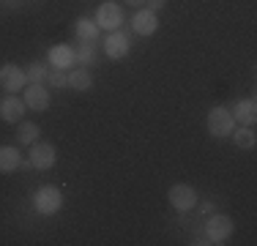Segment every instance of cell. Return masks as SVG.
I'll use <instances>...</instances> for the list:
<instances>
[{"label":"cell","mask_w":257,"mask_h":246,"mask_svg":"<svg viewBox=\"0 0 257 246\" xmlns=\"http://www.w3.org/2000/svg\"><path fill=\"white\" fill-rule=\"evenodd\" d=\"M33 205L39 213H44V216H52V213H58L60 208H63V194H60V189L55 186H39L33 194Z\"/></svg>","instance_id":"cell-1"},{"label":"cell","mask_w":257,"mask_h":246,"mask_svg":"<svg viewBox=\"0 0 257 246\" xmlns=\"http://www.w3.org/2000/svg\"><path fill=\"white\" fill-rule=\"evenodd\" d=\"M232 129H235V120H232V112L224 107H213L211 112H208V134L216 140H224L232 134Z\"/></svg>","instance_id":"cell-2"},{"label":"cell","mask_w":257,"mask_h":246,"mask_svg":"<svg viewBox=\"0 0 257 246\" xmlns=\"http://www.w3.org/2000/svg\"><path fill=\"white\" fill-rule=\"evenodd\" d=\"M205 232H208V241L211 243H224L232 235V219L224 216V213H208Z\"/></svg>","instance_id":"cell-3"},{"label":"cell","mask_w":257,"mask_h":246,"mask_svg":"<svg viewBox=\"0 0 257 246\" xmlns=\"http://www.w3.org/2000/svg\"><path fill=\"white\" fill-rule=\"evenodd\" d=\"M167 200H170V205L178 208V211H192V208L197 205V192H194V186H189V183H175V186H170Z\"/></svg>","instance_id":"cell-4"},{"label":"cell","mask_w":257,"mask_h":246,"mask_svg":"<svg viewBox=\"0 0 257 246\" xmlns=\"http://www.w3.org/2000/svg\"><path fill=\"white\" fill-rule=\"evenodd\" d=\"M28 162H30V167H36V170H50L55 164V148L50 143H39V140H36V143L30 145Z\"/></svg>","instance_id":"cell-5"},{"label":"cell","mask_w":257,"mask_h":246,"mask_svg":"<svg viewBox=\"0 0 257 246\" xmlns=\"http://www.w3.org/2000/svg\"><path fill=\"white\" fill-rule=\"evenodd\" d=\"M28 112L25 107V98H20L17 93H9L0 101V118L6 123H22V115Z\"/></svg>","instance_id":"cell-6"},{"label":"cell","mask_w":257,"mask_h":246,"mask_svg":"<svg viewBox=\"0 0 257 246\" xmlns=\"http://www.w3.org/2000/svg\"><path fill=\"white\" fill-rule=\"evenodd\" d=\"M25 85H28V79H25V71H22V69H17L14 63L0 66V88H3V90L17 93V90H22Z\"/></svg>","instance_id":"cell-7"},{"label":"cell","mask_w":257,"mask_h":246,"mask_svg":"<svg viewBox=\"0 0 257 246\" xmlns=\"http://www.w3.org/2000/svg\"><path fill=\"white\" fill-rule=\"evenodd\" d=\"M120 22H123V14H120V6H115V3H101L99 6V11H96V25L104 30H118L120 28Z\"/></svg>","instance_id":"cell-8"},{"label":"cell","mask_w":257,"mask_h":246,"mask_svg":"<svg viewBox=\"0 0 257 246\" xmlns=\"http://www.w3.org/2000/svg\"><path fill=\"white\" fill-rule=\"evenodd\" d=\"M22 98H25V107L33 109V112H44V109H50V90L44 88V82L41 85H28Z\"/></svg>","instance_id":"cell-9"},{"label":"cell","mask_w":257,"mask_h":246,"mask_svg":"<svg viewBox=\"0 0 257 246\" xmlns=\"http://www.w3.org/2000/svg\"><path fill=\"white\" fill-rule=\"evenodd\" d=\"M128 49H132V44H128V36H126V33H120V30L107 33V39H104V52H107L112 60L126 58Z\"/></svg>","instance_id":"cell-10"},{"label":"cell","mask_w":257,"mask_h":246,"mask_svg":"<svg viewBox=\"0 0 257 246\" xmlns=\"http://www.w3.org/2000/svg\"><path fill=\"white\" fill-rule=\"evenodd\" d=\"M132 28H134V33H140V36H154L156 30H159V17H156V11L140 9L137 14H134V20H132Z\"/></svg>","instance_id":"cell-11"},{"label":"cell","mask_w":257,"mask_h":246,"mask_svg":"<svg viewBox=\"0 0 257 246\" xmlns=\"http://www.w3.org/2000/svg\"><path fill=\"white\" fill-rule=\"evenodd\" d=\"M232 120L241 123V126H252V123L257 120L254 98H241V101H235V107H232Z\"/></svg>","instance_id":"cell-12"},{"label":"cell","mask_w":257,"mask_h":246,"mask_svg":"<svg viewBox=\"0 0 257 246\" xmlns=\"http://www.w3.org/2000/svg\"><path fill=\"white\" fill-rule=\"evenodd\" d=\"M232 143H235L241 151H254V145H257V134H254V129L252 126H241V129H232Z\"/></svg>","instance_id":"cell-13"},{"label":"cell","mask_w":257,"mask_h":246,"mask_svg":"<svg viewBox=\"0 0 257 246\" xmlns=\"http://www.w3.org/2000/svg\"><path fill=\"white\" fill-rule=\"evenodd\" d=\"M22 164V153L17 148H0V172H14Z\"/></svg>","instance_id":"cell-14"},{"label":"cell","mask_w":257,"mask_h":246,"mask_svg":"<svg viewBox=\"0 0 257 246\" xmlns=\"http://www.w3.org/2000/svg\"><path fill=\"white\" fill-rule=\"evenodd\" d=\"M50 60H52V66L55 69H69V66H74V49H69V47H52L50 49Z\"/></svg>","instance_id":"cell-15"},{"label":"cell","mask_w":257,"mask_h":246,"mask_svg":"<svg viewBox=\"0 0 257 246\" xmlns=\"http://www.w3.org/2000/svg\"><path fill=\"white\" fill-rule=\"evenodd\" d=\"M69 88H74V90H90L93 88V77H90V71L88 69H74V71H69Z\"/></svg>","instance_id":"cell-16"},{"label":"cell","mask_w":257,"mask_h":246,"mask_svg":"<svg viewBox=\"0 0 257 246\" xmlns=\"http://www.w3.org/2000/svg\"><path fill=\"white\" fill-rule=\"evenodd\" d=\"M74 30H77V39L79 41H93L96 36H99V25H96L93 20H88V17H79L77 25H74Z\"/></svg>","instance_id":"cell-17"},{"label":"cell","mask_w":257,"mask_h":246,"mask_svg":"<svg viewBox=\"0 0 257 246\" xmlns=\"http://www.w3.org/2000/svg\"><path fill=\"white\" fill-rule=\"evenodd\" d=\"M17 140L22 145H33L39 140V123H30V120H22L20 132H17Z\"/></svg>","instance_id":"cell-18"},{"label":"cell","mask_w":257,"mask_h":246,"mask_svg":"<svg viewBox=\"0 0 257 246\" xmlns=\"http://www.w3.org/2000/svg\"><path fill=\"white\" fill-rule=\"evenodd\" d=\"M74 60H77L79 66H90V63H93V60H96L93 44H90V41H82V44L74 49Z\"/></svg>","instance_id":"cell-19"},{"label":"cell","mask_w":257,"mask_h":246,"mask_svg":"<svg viewBox=\"0 0 257 246\" xmlns=\"http://www.w3.org/2000/svg\"><path fill=\"white\" fill-rule=\"evenodd\" d=\"M25 79H28V85H41L47 79V69L41 63H30L25 71Z\"/></svg>","instance_id":"cell-20"},{"label":"cell","mask_w":257,"mask_h":246,"mask_svg":"<svg viewBox=\"0 0 257 246\" xmlns=\"http://www.w3.org/2000/svg\"><path fill=\"white\" fill-rule=\"evenodd\" d=\"M47 79H50L52 88H66V85H69V74H66L63 69H52L50 74H47Z\"/></svg>","instance_id":"cell-21"},{"label":"cell","mask_w":257,"mask_h":246,"mask_svg":"<svg viewBox=\"0 0 257 246\" xmlns=\"http://www.w3.org/2000/svg\"><path fill=\"white\" fill-rule=\"evenodd\" d=\"M145 3H148L151 11H159V9H164V6H167V0H145Z\"/></svg>","instance_id":"cell-22"},{"label":"cell","mask_w":257,"mask_h":246,"mask_svg":"<svg viewBox=\"0 0 257 246\" xmlns=\"http://www.w3.org/2000/svg\"><path fill=\"white\" fill-rule=\"evenodd\" d=\"M200 211H203L205 216H208V213H213V202H203V205H200Z\"/></svg>","instance_id":"cell-23"},{"label":"cell","mask_w":257,"mask_h":246,"mask_svg":"<svg viewBox=\"0 0 257 246\" xmlns=\"http://www.w3.org/2000/svg\"><path fill=\"white\" fill-rule=\"evenodd\" d=\"M126 6H132V9H143L145 0H126Z\"/></svg>","instance_id":"cell-24"}]
</instances>
